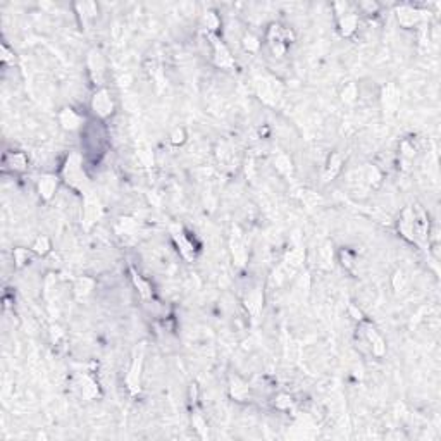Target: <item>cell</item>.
I'll use <instances>...</instances> for the list:
<instances>
[{
    "mask_svg": "<svg viewBox=\"0 0 441 441\" xmlns=\"http://www.w3.org/2000/svg\"><path fill=\"white\" fill-rule=\"evenodd\" d=\"M57 190V178L52 174H45L40 178L38 181V193L42 195V198L45 200H50L54 197V193H56Z\"/></svg>",
    "mask_w": 441,
    "mask_h": 441,
    "instance_id": "obj_8",
    "label": "cell"
},
{
    "mask_svg": "<svg viewBox=\"0 0 441 441\" xmlns=\"http://www.w3.org/2000/svg\"><path fill=\"white\" fill-rule=\"evenodd\" d=\"M62 178L72 188L88 193V179H86L83 166H81V157L78 153H71L67 157L64 167H62Z\"/></svg>",
    "mask_w": 441,
    "mask_h": 441,
    "instance_id": "obj_1",
    "label": "cell"
},
{
    "mask_svg": "<svg viewBox=\"0 0 441 441\" xmlns=\"http://www.w3.org/2000/svg\"><path fill=\"white\" fill-rule=\"evenodd\" d=\"M357 28V16L355 14H345L340 19V30L345 36H350Z\"/></svg>",
    "mask_w": 441,
    "mask_h": 441,
    "instance_id": "obj_20",
    "label": "cell"
},
{
    "mask_svg": "<svg viewBox=\"0 0 441 441\" xmlns=\"http://www.w3.org/2000/svg\"><path fill=\"white\" fill-rule=\"evenodd\" d=\"M398 90L395 85H386L383 88V106L386 112H395L400 103Z\"/></svg>",
    "mask_w": 441,
    "mask_h": 441,
    "instance_id": "obj_7",
    "label": "cell"
},
{
    "mask_svg": "<svg viewBox=\"0 0 441 441\" xmlns=\"http://www.w3.org/2000/svg\"><path fill=\"white\" fill-rule=\"evenodd\" d=\"M93 286H95L93 279H90V278H81V279H78V281H76V284H74V295H76V298L88 297V295L92 293Z\"/></svg>",
    "mask_w": 441,
    "mask_h": 441,
    "instance_id": "obj_18",
    "label": "cell"
},
{
    "mask_svg": "<svg viewBox=\"0 0 441 441\" xmlns=\"http://www.w3.org/2000/svg\"><path fill=\"white\" fill-rule=\"evenodd\" d=\"M88 67H90V76L95 81V85H102L103 74H106V61H103L102 54L98 50H92L88 56Z\"/></svg>",
    "mask_w": 441,
    "mask_h": 441,
    "instance_id": "obj_6",
    "label": "cell"
},
{
    "mask_svg": "<svg viewBox=\"0 0 441 441\" xmlns=\"http://www.w3.org/2000/svg\"><path fill=\"white\" fill-rule=\"evenodd\" d=\"M142 367H143V347H140V350L136 352V355L133 358V364H131V367H129L128 376H126V384H128V390L131 392V395H136L140 392Z\"/></svg>",
    "mask_w": 441,
    "mask_h": 441,
    "instance_id": "obj_3",
    "label": "cell"
},
{
    "mask_svg": "<svg viewBox=\"0 0 441 441\" xmlns=\"http://www.w3.org/2000/svg\"><path fill=\"white\" fill-rule=\"evenodd\" d=\"M303 258H305V250H303V248H293L292 252L286 255L283 267H284V269L295 271V269H298V267L302 266Z\"/></svg>",
    "mask_w": 441,
    "mask_h": 441,
    "instance_id": "obj_12",
    "label": "cell"
},
{
    "mask_svg": "<svg viewBox=\"0 0 441 441\" xmlns=\"http://www.w3.org/2000/svg\"><path fill=\"white\" fill-rule=\"evenodd\" d=\"M342 166H343V157L340 155V153H333L329 159V162H327V171H326V178L331 179L334 178L336 174H338L340 171H342Z\"/></svg>",
    "mask_w": 441,
    "mask_h": 441,
    "instance_id": "obj_19",
    "label": "cell"
},
{
    "mask_svg": "<svg viewBox=\"0 0 441 441\" xmlns=\"http://www.w3.org/2000/svg\"><path fill=\"white\" fill-rule=\"evenodd\" d=\"M102 214V207H100L98 198L92 195V192L85 193V209H83V226L85 229H90L92 224L97 222V219Z\"/></svg>",
    "mask_w": 441,
    "mask_h": 441,
    "instance_id": "obj_4",
    "label": "cell"
},
{
    "mask_svg": "<svg viewBox=\"0 0 441 441\" xmlns=\"http://www.w3.org/2000/svg\"><path fill=\"white\" fill-rule=\"evenodd\" d=\"M193 426H195V429L200 433L202 438H207V424H205V421H203V417L200 416V413H195V416H193Z\"/></svg>",
    "mask_w": 441,
    "mask_h": 441,
    "instance_id": "obj_27",
    "label": "cell"
},
{
    "mask_svg": "<svg viewBox=\"0 0 441 441\" xmlns=\"http://www.w3.org/2000/svg\"><path fill=\"white\" fill-rule=\"evenodd\" d=\"M302 193H303V195H302V200L307 203L308 207H314V205H317V203L321 202V198L317 197L316 193H312V192H302Z\"/></svg>",
    "mask_w": 441,
    "mask_h": 441,
    "instance_id": "obj_32",
    "label": "cell"
},
{
    "mask_svg": "<svg viewBox=\"0 0 441 441\" xmlns=\"http://www.w3.org/2000/svg\"><path fill=\"white\" fill-rule=\"evenodd\" d=\"M174 238H176V243H178V247L181 248V253H183L186 258H192V257H193V245L190 243L188 240H186L181 233H176Z\"/></svg>",
    "mask_w": 441,
    "mask_h": 441,
    "instance_id": "obj_24",
    "label": "cell"
},
{
    "mask_svg": "<svg viewBox=\"0 0 441 441\" xmlns=\"http://www.w3.org/2000/svg\"><path fill=\"white\" fill-rule=\"evenodd\" d=\"M33 250L36 253H40V255H45V253L50 250V242L48 238H45V236H40V238H36V242L33 245Z\"/></svg>",
    "mask_w": 441,
    "mask_h": 441,
    "instance_id": "obj_26",
    "label": "cell"
},
{
    "mask_svg": "<svg viewBox=\"0 0 441 441\" xmlns=\"http://www.w3.org/2000/svg\"><path fill=\"white\" fill-rule=\"evenodd\" d=\"M357 95H358V92H357V85L355 83H350V85H347L343 88V92H342V98H343V102H347V103H353L357 100Z\"/></svg>",
    "mask_w": 441,
    "mask_h": 441,
    "instance_id": "obj_25",
    "label": "cell"
},
{
    "mask_svg": "<svg viewBox=\"0 0 441 441\" xmlns=\"http://www.w3.org/2000/svg\"><path fill=\"white\" fill-rule=\"evenodd\" d=\"M231 247H233L235 262L238 264V266H243L245 261H247V250H245V245H243V242H242V236H240V233H236V235L233 236Z\"/></svg>",
    "mask_w": 441,
    "mask_h": 441,
    "instance_id": "obj_15",
    "label": "cell"
},
{
    "mask_svg": "<svg viewBox=\"0 0 441 441\" xmlns=\"http://www.w3.org/2000/svg\"><path fill=\"white\" fill-rule=\"evenodd\" d=\"M257 93L266 103L274 106V103L279 100L281 93H283V86H281L279 81H276L274 78H262L257 83Z\"/></svg>",
    "mask_w": 441,
    "mask_h": 441,
    "instance_id": "obj_2",
    "label": "cell"
},
{
    "mask_svg": "<svg viewBox=\"0 0 441 441\" xmlns=\"http://www.w3.org/2000/svg\"><path fill=\"white\" fill-rule=\"evenodd\" d=\"M276 407L281 408V410H286V408L292 407V398H290L288 395H279V397L276 398Z\"/></svg>",
    "mask_w": 441,
    "mask_h": 441,
    "instance_id": "obj_33",
    "label": "cell"
},
{
    "mask_svg": "<svg viewBox=\"0 0 441 441\" xmlns=\"http://www.w3.org/2000/svg\"><path fill=\"white\" fill-rule=\"evenodd\" d=\"M9 166H11L14 171H24L26 166H28L26 155H24V153H21V152L11 153V155H9Z\"/></svg>",
    "mask_w": 441,
    "mask_h": 441,
    "instance_id": "obj_23",
    "label": "cell"
},
{
    "mask_svg": "<svg viewBox=\"0 0 441 441\" xmlns=\"http://www.w3.org/2000/svg\"><path fill=\"white\" fill-rule=\"evenodd\" d=\"M92 109L98 117H109L114 111V102L106 88H100L92 98Z\"/></svg>",
    "mask_w": 441,
    "mask_h": 441,
    "instance_id": "obj_5",
    "label": "cell"
},
{
    "mask_svg": "<svg viewBox=\"0 0 441 441\" xmlns=\"http://www.w3.org/2000/svg\"><path fill=\"white\" fill-rule=\"evenodd\" d=\"M133 279H135V284L138 286V290H140V293H142V297H143V298H150V286L145 283V281L140 278V276L136 274V272H133Z\"/></svg>",
    "mask_w": 441,
    "mask_h": 441,
    "instance_id": "obj_28",
    "label": "cell"
},
{
    "mask_svg": "<svg viewBox=\"0 0 441 441\" xmlns=\"http://www.w3.org/2000/svg\"><path fill=\"white\" fill-rule=\"evenodd\" d=\"M400 233H402L403 236H405L407 240H416V233H413V211L412 209H407L405 212H403L402 219H400Z\"/></svg>",
    "mask_w": 441,
    "mask_h": 441,
    "instance_id": "obj_9",
    "label": "cell"
},
{
    "mask_svg": "<svg viewBox=\"0 0 441 441\" xmlns=\"http://www.w3.org/2000/svg\"><path fill=\"white\" fill-rule=\"evenodd\" d=\"M366 334H367V340L371 342L372 352H374L377 357L383 355V353L386 352V345L383 342V338H381V334L377 333L372 326H366Z\"/></svg>",
    "mask_w": 441,
    "mask_h": 441,
    "instance_id": "obj_10",
    "label": "cell"
},
{
    "mask_svg": "<svg viewBox=\"0 0 441 441\" xmlns=\"http://www.w3.org/2000/svg\"><path fill=\"white\" fill-rule=\"evenodd\" d=\"M229 392H231V397H233L235 400H247L248 395H250L248 386L245 384L243 381H240L238 377H235V379L231 381Z\"/></svg>",
    "mask_w": 441,
    "mask_h": 441,
    "instance_id": "obj_17",
    "label": "cell"
},
{
    "mask_svg": "<svg viewBox=\"0 0 441 441\" xmlns=\"http://www.w3.org/2000/svg\"><path fill=\"white\" fill-rule=\"evenodd\" d=\"M245 305H247V308L250 310L252 316H257L258 310H261V307H262V293H261V290H253V292H250L248 297L245 298Z\"/></svg>",
    "mask_w": 441,
    "mask_h": 441,
    "instance_id": "obj_16",
    "label": "cell"
},
{
    "mask_svg": "<svg viewBox=\"0 0 441 441\" xmlns=\"http://www.w3.org/2000/svg\"><path fill=\"white\" fill-rule=\"evenodd\" d=\"M171 142L174 143V145H179V143H183L185 142V129H176L174 133H172V136H171Z\"/></svg>",
    "mask_w": 441,
    "mask_h": 441,
    "instance_id": "obj_35",
    "label": "cell"
},
{
    "mask_svg": "<svg viewBox=\"0 0 441 441\" xmlns=\"http://www.w3.org/2000/svg\"><path fill=\"white\" fill-rule=\"evenodd\" d=\"M30 258V252L24 248H17L14 252V261H16V266L17 267H22L24 266V262Z\"/></svg>",
    "mask_w": 441,
    "mask_h": 441,
    "instance_id": "obj_31",
    "label": "cell"
},
{
    "mask_svg": "<svg viewBox=\"0 0 441 441\" xmlns=\"http://www.w3.org/2000/svg\"><path fill=\"white\" fill-rule=\"evenodd\" d=\"M212 40H214V48H216V64L221 67H231L233 66V59H231L228 48L221 42H217L216 38H212Z\"/></svg>",
    "mask_w": 441,
    "mask_h": 441,
    "instance_id": "obj_13",
    "label": "cell"
},
{
    "mask_svg": "<svg viewBox=\"0 0 441 441\" xmlns=\"http://www.w3.org/2000/svg\"><path fill=\"white\" fill-rule=\"evenodd\" d=\"M59 119H61L62 128H66V129H69V131L78 129L80 124H81L80 114H76V112L72 111V109H64V111L61 112V116H59Z\"/></svg>",
    "mask_w": 441,
    "mask_h": 441,
    "instance_id": "obj_11",
    "label": "cell"
},
{
    "mask_svg": "<svg viewBox=\"0 0 441 441\" xmlns=\"http://www.w3.org/2000/svg\"><path fill=\"white\" fill-rule=\"evenodd\" d=\"M203 22H205V26L209 30H217L219 28V24H221V21H219V17H217L216 14H214V12H207L205 16H203Z\"/></svg>",
    "mask_w": 441,
    "mask_h": 441,
    "instance_id": "obj_29",
    "label": "cell"
},
{
    "mask_svg": "<svg viewBox=\"0 0 441 441\" xmlns=\"http://www.w3.org/2000/svg\"><path fill=\"white\" fill-rule=\"evenodd\" d=\"M243 47H245V50H248V52H255V50H258V47H261V43H258V40L255 38V36L247 35L243 38Z\"/></svg>",
    "mask_w": 441,
    "mask_h": 441,
    "instance_id": "obj_30",
    "label": "cell"
},
{
    "mask_svg": "<svg viewBox=\"0 0 441 441\" xmlns=\"http://www.w3.org/2000/svg\"><path fill=\"white\" fill-rule=\"evenodd\" d=\"M81 393L86 400H92L98 395V388L97 383L92 379V377H83V386H81Z\"/></svg>",
    "mask_w": 441,
    "mask_h": 441,
    "instance_id": "obj_21",
    "label": "cell"
},
{
    "mask_svg": "<svg viewBox=\"0 0 441 441\" xmlns=\"http://www.w3.org/2000/svg\"><path fill=\"white\" fill-rule=\"evenodd\" d=\"M274 166H276V169L281 172V174H290L292 169H293L292 159L286 155V153H279V155L274 159Z\"/></svg>",
    "mask_w": 441,
    "mask_h": 441,
    "instance_id": "obj_22",
    "label": "cell"
},
{
    "mask_svg": "<svg viewBox=\"0 0 441 441\" xmlns=\"http://www.w3.org/2000/svg\"><path fill=\"white\" fill-rule=\"evenodd\" d=\"M331 258H333V253H331L329 243H327L324 248H321V261L324 262L326 267H329L331 266Z\"/></svg>",
    "mask_w": 441,
    "mask_h": 441,
    "instance_id": "obj_34",
    "label": "cell"
},
{
    "mask_svg": "<svg viewBox=\"0 0 441 441\" xmlns=\"http://www.w3.org/2000/svg\"><path fill=\"white\" fill-rule=\"evenodd\" d=\"M419 19H421L419 12L413 11V9H410V7L398 9V21H400V24L405 26V28H410V26L417 24Z\"/></svg>",
    "mask_w": 441,
    "mask_h": 441,
    "instance_id": "obj_14",
    "label": "cell"
}]
</instances>
